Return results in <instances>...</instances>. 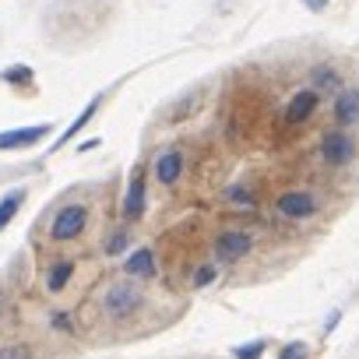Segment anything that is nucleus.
<instances>
[{"instance_id": "obj_18", "label": "nucleus", "mask_w": 359, "mask_h": 359, "mask_svg": "<svg viewBox=\"0 0 359 359\" xmlns=\"http://www.w3.org/2000/svg\"><path fill=\"white\" fill-rule=\"evenodd\" d=\"M99 102H102V99H92V102H88V106L81 109V116H78V120H74V123H71V127L64 130V137H60V144H57V148H64V141H71V137H74V134H78V130H81V127H85V123L92 120V116H95Z\"/></svg>"}, {"instance_id": "obj_22", "label": "nucleus", "mask_w": 359, "mask_h": 359, "mask_svg": "<svg viewBox=\"0 0 359 359\" xmlns=\"http://www.w3.org/2000/svg\"><path fill=\"white\" fill-rule=\"evenodd\" d=\"M233 355H236V359H261V355H264V341H247V345L236 348Z\"/></svg>"}, {"instance_id": "obj_10", "label": "nucleus", "mask_w": 359, "mask_h": 359, "mask_svg": "<svg viewBox=\"0 0 359 359\" xmlns=\"http://www.w3.org/2000/svg\"><path fill=\"white\" fill-rule=\"evenodd\" d=\"M123 275H127V278H155V275H158V257H155V250H151V247L134 250V254L123 261Z\"/></svg>"}, {"instance_id": "obj_2", "label": "nucleus", "mask_w": 359, "mask_h": 359, "mask_svg": "<svg viewBox=\"0 0 359 359\" xmlns=\"http://www.w3.org/2000/svg\"><path fill=\"white\" fill-rule=\"evenodd\" d=\"M355 137L348 134V130H341V127H331V130H324L320 137H317V158L324 162V165H331V169H341V165H348L352 158H355Z\"/></svg>"}, {"instance_id": "obj_15", "label": "nucleus", "mask_w": 359, "mask_h": 359, "mask_svg": "<svg viewBox=\"0 0 359 359\" xmlns=\"http://www.w3.org/2000/svg\"><path fill=\"white\" fill-rule=\"evenodd\" d=\"M22 201H25V191H11L8 198H0V229H8V226L15 222Z\"/></svg>"}, {"instance_id": "obj_23", "label": "nucleus", "mask_w": 359, "mask_h": 359, "mask_svg": "<svg viewBox=\"0 0 359 359\" xmlns=\"http://www.w3.org/2000/svg\"><path fill=\"white\" fill-rule=\"evenodd\" d=\"M50 324H53V331H64V334H71V331H74V320H71V313H64V310H57Z\"/></svg>"}, {"instance_id": "obj_7", "label": "nucleus", "mask_w": 359, "mask_h": 359, "mask_svg": "<svg viewBox=\"0 0 359 359\" xmlns=\"http://www.w3.org/2000/svg\"><path fill=\"white\" fill-rule=\"evenodd\" d=\"M148 208V176H144V165H137L130 172V184H127V194H123V215L130 222H137Z\"/></svg>"}, {"instance_id": "obj_8", "label": "nucleus", "mask_w": 359, "mask_h": 359, "mask_svg": "<svg viewBox=\"0 0 359 359\" xmlns=\"http://www.w3.org/2000/svg\"><path fill=\"white\" fill-rule=\"evenodd\" d=\"M331 120H334V127H352V123H359V85H348V88H341L338 95H334V102H331Z\"/></svg>"}, {"instance_id": "obj_13", "label": "nucleus", "mask_w": 359, "mask_h": 359, "mask_svg": "<svg viewBox=\"0 0 359 359\" xmlns=\"http://www.w3.org/2000/svg\"><path fill=\"white\" fill-rule=\"evenodd\" d=\"M74 271H78V264L71 261V257H64V261H57L50 271H46V289L50 292H64L67 285H71V278H74Z\"/></svg>"}, {"instance_id": "obj_14", "label": "nucleus", "mask_w": 359, "mask_h": 359, "mask_svg": "<svg viewBox=\"0 0 359 359\" xmlns=\"http://www.w3.org/2000/svg\"><path fill=\"white\" fill-rule=\"evenodd\" d=\"M229 205H236V208H257V194H254V187H247V184H233V187H226V194H222Z\"/></svg>"}, {"instance_id": "obj_12", "label": "nucleus", "mask_w": 359, "mask_h": 359, "mask_svg": "<svg viewBox=\"0 0 359 359\" xmlns=\"http://www.w3.org/2000/svg\"><path fill=\"white\" fill-rule=\"evenodd\" d=\"M313 88H317L320 95H324V92H334V95H338V92L345 88V85H341V71H338L334 64H317V67H313Z\"/></svg>"}, {"instance_id": "obj_21", "label": "nucleus", "mask_w": 359, "mask_h": 359, "mask_svg": "<svg viewBox=\"0 0 359 359\" xmlns=\"http://www.w3.org/2000/svg\"><path fill=\"white\" fill-rule=\"evenodd\" d=\"M198 102H201V92H194V95H187V99H184V102H180V106H172V113H169V123H176V120H184V116H187V113H191V109H194Z\"/></svg>"}, {"instance_id": "obj_24", "label": "nucleus", "mask_w": 359, "mask_h": 359, "mask_svg": "<svg viewBox=\"0 0 359 359\" xmlns=\"http://www.w3.org/2000/svg\"><path fill=\"white\" fill-rule=\"evenodd\" d=\"M303 348H306L303 341H292V345L282 352V359H303Z\"/></svg>"}, {"instance_id": "obj_4", "label": "nucleus", "mask_w": 359, "mask_h": 359, "mask_svg": "<svg viewBox=\"0 0 359 359\" xmlns=\"http://www.w3.org/2000/svg\"><path fill=\"white\" fill-rule=\"evenodd\" d=\"M212 254H215L219 264H236V261H243V257L254 254V236L247 229H240V226L222 229L215 236V243H212Z\"/></svg>"}, {"instance_id": "obj_9", "label": "nucleus", "mask_w": 359, "mask_h": 359, "mask_svg": "<svg viewBox=\"0 0 359 359\" xmlns=\"http://www.w3.org/2000/svg\"><path fill=\"white\" fill-rule=\"evenodd\" d=\"M151 172H155V180H158L162 187H172L176 180L184 176V148H165V151H158Z\"/></svg>"}, {"instance_id": "obj_11", "label": "nucleus", "mask_w": 359, "mask_h": 359, "mask_svg": "<svg viewBox=\"0 0 359 359\" xmlns=\"http://www.w3.org/2000/svg\"><path fill=\"white\" fill-rule=\"evenodd\" d=\"M53 130V123H39V127H18V130H4L0 134V151L8 148H25V144H36L43 141L46 134Z\"/></svg>"}, {"instance_id": "obj_16", "label": "nucleus", "mask_w": 359, "mask_h": 359, "mask_svg": "<svg viewBox=\"0 0 359 359\" xmlns=\"http://www.w3.org/2000/svg\"><path fill=\"white\" fill-rule=\"evenodd\" d=\"M215 278H219V264L215 261H201L194 268V275H191V289H208V285H215Z\"/></svg>"}, {"instance_id": "obj_19", "label": "nucleus", "mask_w": 359, "mask_h": 359, "mask_svg": "<svg viewBox=\"0 0 359 359\" xmlns=\"http://www.w3.org/2000/svg\"><path fill=\"white\" fill-rule=\"evenodd\" d=\"M130 250V229H113V236L106 240V254L109 257H120Z\"/></svg>"}, {"instance_id": "obj_3", "label": "nucleus", "mask_w": 359, "mask_h": 359, "mask_svg": "<svg viewBox=\"0 0 359 359\" xmlns=\"http://www.w3.org/2000/svg\"><path fill=\"white\" fill-rule=\"evenodd\" d=\"M88 219H92V212H88V205H60V212L53 215V222H50V236L57 240V243H67V240H78L85 229H88Z\"/></svg>"}, {"instance_id": "obj_1", "label": "nucleus", "mask_w": 359, "mask_h": 359, "mask_svg": "<svg viewBox=\"0 0 359 359\" xmlns=\"http://www.w3.org/2000/svg\"><path fill=\"white\" fill-rule=\"evenodd\" d=\"M102 310L113 320H130L144 310V289H137L134 278H116L106 292H102Z\"/></svg>"}, {"instance_id": "obj_6", "label": "nucleus", "mask_w": 359, "mask_h": 359, "mask_svg": "<svg viewBox=\"0 0 359 359\" xmlns=\"http://www.w3.org/2000/svg\"><path fill=\"white\" fill-rule=\"evenodd\" d=\"M317 109H320V92H317L313 85H306V88L292 92L289 102L282 106V123H285V127H303Z\"/></svg>"}, {"instance_id": "obj_5", "label": "nucleus", "mask_w": 359, "mask_h": 359, "mask_svg": "<svg viewBox=\"0 0 359 359\" xmlns=\"http://www.w3.org/2000/svg\"><path fill=\"white\" fill-rule=\"evenodd\" d=\"M275 208H278V215H285V219H292V222H306V219H313V215L320 212V198H317L313 191L289 187V191H282V194L275 198Z\"/></svg>"}, {"instance_id": "obj_17", "label": "nucleus", "mask_w": 359, "mask_h": 359, "mask_svg": "<svg viewBox=\"0 0 359 359\" xmlns=\"http://www.w3.org/2000/svg\"><path fill=\"white\" fill-rule=\"evenodd\" d=\"M0 78H4L8 85H15V88H29L32 81H36V74H32V67H8V71H0Z\"/></svg>"}, {"instance_id": "obj_20", "label": "nucleus", "mask_w": 359, "mask_h": 359, "mask_svg": "<svg viewBox=\"0 0 359 359\" xmlns=\"http://www.w3.org/2000/svg\"><path fill=\"white\" fill-rule=\"evenodd\" d=\"M0 359H36L29 341H11V345H0Z\"/></svg>"}, {"instance_id": "obj_25", "label": "nucleus", "mask_w": 359, "mask_h": 359, "mask_svg": "<svg viewBox=\"0 0 359 359\" xmlns=\"http://www.w3.org/2000/svg\"><path fill=\"white\" fill-rule=\"evenodd\" d=\"M303 4H306L310 11H324V8L331 4V0H303Z\"/></svg>"}]
</instances>
